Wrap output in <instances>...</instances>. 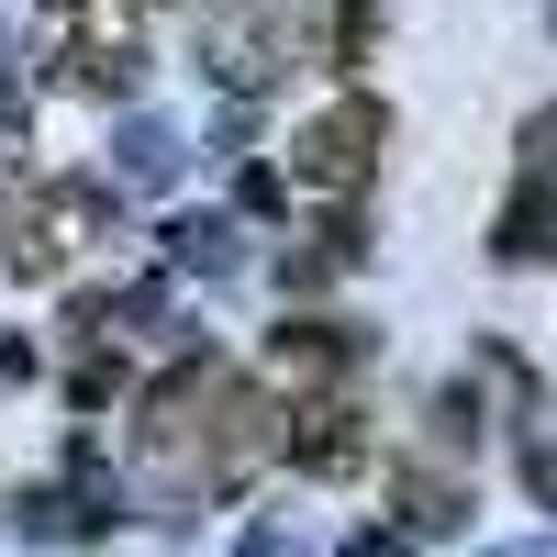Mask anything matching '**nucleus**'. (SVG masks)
I'll use <instances>...</instances> for the list:
<instances>
[{
    "label": "nucleus",
    "instance_id": "12",
    "mask_svg": "<svg viewBox=\"0 0 557 557\" xmlns=\"http://www.w3.org/2000/svg\"><path fill=\"white\" fill-rule=\"evenodd\" d=\"M391 491H401V513H412V524H424V535H446L457 513H469V491H457L446 469H401Z\"/></svg>",
    "mask_w": 557,
    "mask_h": 557
},
{
    "label": "nucleus",
    "instance_id": "18",
    "mask_svg": "<svg viewBox=\"0 0 557 557\" xmlns=\"http://www.w3.org/2000/svg\"><path fill=\"white\" fill-rule=\"evenodd\" d=\"M546 23H557V12H546Z\"/></svg>",
    "mask_w": 557,
    "mask_h": 557
},
{
    "label": "nucleus",
    "instance_id": "2",
    "mask_svg": "<svg viewBox=\"0 0 557 557\" xmlns=\"http://www.w3.org/2000/svg\"><path fill=\"white\" fill-rule=\"evenodd\" d=\"M380 157H391V101H368V89H335L301 134H290V190H312V201H357L368 178H380Z\"/></svg>",
    "mask_w": 557,
    "mask_h": 557
},
{
    "label": "nucleus",
    "instance_id": "6",
    "mask_svg": "<svg viewBox=\"0 0 557 557\" xmlns=\"http://www.w3.org/2000/svg\"><path fill=\"white\" fill-rule=\"evenodd\" d=\"M67 78L89 89V101H134V89H146V34H134V12L89 0L78 34H67Z\"/></svg>",
    "mask_w": 557,
    "mask_h": 557
},
{
    "label": "nucleus",
    "instance_id": "14",
    "mask_svg": "<svg viewBox=\"0 0 557 557\" xmlns=\"http://www.w3.org/2000/svg\"><path fill=\"white\" fill-rule=\"evenodd\" d=\"M34 112V57H23V34L0 23V123H23Z\"/></svg>",
    "mask_w": 557,
    "mask_h": 557
},
{
    "label": "nucleus",
    "instance_id": "13",
    "mask_svg": "<svg viewBox=\"0 0 557 557\" xmlns=\"http://www.w3.org/2000/svg\"><path fill=\"white\" fill-rule=\"evenodd\" d=\"M368 45H380V0H335V57H323V67L357 78V67H368Z\"/></svg>",
    "mask_w": 557,
    "mask_h": 557
},
{
    "label": "nucleus",
    "instance_id": "9",
    "mask_svg": "<svg viewBox=\"0 0 557 557\" xmlns=\"http://www.w3.org/2000/svg\"><path fill=\"white\" fill-rule=\"evenodd\" d=\"M346 268H368V223H357V201H335V212L312 223V246L278 257V290H323V278H346Z\"/></svg>",
    "mask_w": 557,
    "mask_h": 557
},
{
    "label": "nucleus",
    "instance_id": "15",
    "mask_svg": "<svg viewBox=\"0 0 557 557\" xmlns=\"http://www.w3.org/2000/svg\"><path fill=\"white\" fill-rule=\"evenodd\" d=\"M235 201H246V212H290V168H268V157H257V168L235 178Z\"/></svg>",
    "mask_w": 557,
    "mask_h": 557
},
{
    "label": "nucleus",
    "instance_id": "8",
    "mask_svg": "<svg viewBox=\"0 0 557 557\" xmlns=\"http://www.w3.org/2000/svg\"><path fill=\"white\" fill-rule=\"evenodd\" d=\"M278 457H290L301 480H357V469H368V424H357V401H346V391L290 401V435H278Z\"/></svg>",
    "mask_w": 557,
    "mask_h": 557
},
{
    "label": "nucleus",
    "instance_id": "3",
    "mask_svg": "<svg viewBox=\"0 0 557 557\" xmlns=\"http://www.w3.org/2000/svg\"><path fill=\"white\" fill-rule=\"evenodd\" d=\"M301 57V12L290 0H201V67L223 78V101H257V89Z\"/></svg>",
    "mask_w": 557,
    "mask_h": 557
},
{
    "label": "nucleus",
    "instance_id": "1",
    "mask_svg": "<svg viewBox=\"0 0 557 557\" xmlns=\"http://www.w3.org/2000/svg\"><path fill=\"white\" fill-rule=\"evenodd\" d=\"M134 435H146V457H157L168 480H190V491H235L257 457H278V435H290V401L246 391L223 357H178L168 380L146 391Z\"/></svg>",
    "mask_w": 557,
    "mask_h": 557
},
{
    "label": "nucleus",
    "instance_id": "5",
    "mask_svg": "<svg viewBox=\"0 0 557 557\" xmlns=\"http://www.w3.org/2000/svg\"><path fill=\"white\" fill-rule=\"evenodd\" d=\"M491 257L502 268L557 257V112H524V134H513V190L491 212Z\"/></svg>",
    "mask_w": 557,
    "mask_h": 557
},
{
    "label": "nucleus",
    "instance_id": "17",
    "mask_svg": "<svg viewBox=\"0 0 557 557\" xmlns=\"http://www.w3.org/2000/svg\"><path fill=\"white\" fill-rule=\"evenodd\" d=\"M45 12H67V23H78V12H89V0H45Z\"/></svg>",
    "mask_w": 557,
    "mask_h": 557
},
{
    "label": "nucleus",
    "instance_id": "11",
    "mask_svg": "<svg viewBox=\"0 0 557 557\" xmlns=\"http://www.w3.org/2000/svg\"><path fill=\"white\" fill-rule=\"evenodd\" d=\"M235 257H246V246H235V223H223V212H178V223H168V268H178V278H223Z\"/></svg>",
    "mask_w": 557,
    "mask_h": 557
},
{
    "label": "nucleus",
    "instance_id": "7",
    "mask_svg": "<svg viewBox=\"0 0 557 557\" xmlns=\"http://www.w3.org/2000/svg\"><path fill=\"white\" fill-rule=\"evenodd\" d=\"M357 357H368V335H357V323H323V312H290V323H278V346H268V368H278V391H290V401H323Z\"/></svg>",
    "mask_w": 557,
    "mask_h": 557
},
{
    "label": "nucleus",
    "instance_id": "4",
    "mask_svg": "<svg viewBox=\"0 0 557 557\" xmlns=\"http://www.w3.org/2000/svg\"><path fill=\"white\" fill-rule=\"evenodd\" d=\"M123 190L112 178H45V190L12 212V278H57L78 246H112Z\"/></svg>",
    "mask_w": 557,
    "mask_h": 557
},
{
    "label": "nucleus",
    "instance_id": "16",
    "mask_svg": "<svg viewBox=\"0 0 557 557\" xmlns=\"http://www.w3.org/2000/svg\"><path fill=\"white\" fill-rule=\"evenodd\" d=\"M524 491L557 513V446H546V435H524Z\"/></svg>",
    "mask_w": 557,
    "mask_h": 557
},
{
    "label": "nucleus",
    "instance_id": "10",
    "mask_svg": "<svg viewBox=\"0 0 557 557\" xmlns=\"http://www.w3.org/2000/svg\"><path fill=\"white\" fill-rule=\"evenodd\" d=\"M178 168H190V146H178V123H157V112H134V123L112 134V190H168Z\"/></svg>",
    "mask_w": 557,
    "mask_h": 557
}]
</instances>
